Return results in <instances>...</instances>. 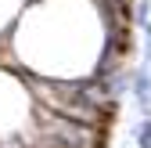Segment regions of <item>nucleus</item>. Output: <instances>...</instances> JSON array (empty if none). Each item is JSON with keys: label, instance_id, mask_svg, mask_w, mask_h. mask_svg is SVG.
I'll use <instances>...</instances> for the list:
<instances>
[{"label": "nucleus", "instance_id": "obj_4", "mask_svg": "<svg viewBox=\"0 0 151 148\" xmlns=\"http://www.w3.org/2000/svg\"><path fill=\"white\" fill-rule=\"evenodd\" d=\"M147 11H151V7L144 4V0H140V4L133 7V22H137V25H147V22H151V15H147Z\"/></svg>", "mask_w": 151, "mask_h": 148}, {"label": "nucleus", "instance_id": "obj_1", "mask_svg": "<svg viewBox=\"0 0 151 148\" xmlns=\"http://www.w3.org/2000/svg\"><path fill=\"white\" fill-rule=\"evenodd\" d=\"M32 134L25 137L29 148H108V130L61 119L40 105H32Z\"/></svg>", "mask_w": 151, "mask_h": 148}, {"label": "nucleus", "instance_id": "obj_2", "mask_svg": "<svg viewBox=\"0 0 151 148\" xmlns=\"http://www.w3.org/2000/svg\"><path fill=\"white\" fill-rule=\"evenodd\" d=\"M129 87H133V98L137 101L147 98L151 94V72L147 69H133V72H129Z\"/></svg>", "mask_w": 151, "mask_h": 148}, {"label": "nucleus", "instance_id": "obj_3", "mask_svg": "<svg viewBox=\"0 0 151 148\" xmlns=\"http://www.w3.org/2000/svg\"><path fill=\"white\" fill-rule=\"evenodd\" d=\"M133 137H137L140 148H151V119H144L140 126H133Z\"/></svg>", "mask_w": 151, "mask_h": 148}, {"label": "nucleus", "instance_id": "obj_5", "mask_svg": "<svg viewBox=\"0 0 151 148\" xmlns=\"http://www.w3.org/2000/svg\"><path fill=\"white\" fill-rule=\"evenodd\" d=\"M144 29H147V62H151V22H147Z\"/></svg>", "mask_w": 151, "mask_h": 148}]
</instances>
